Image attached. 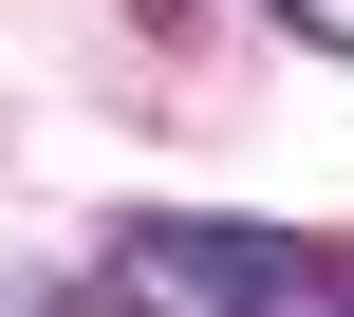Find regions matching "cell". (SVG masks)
I'll return each instance as SVG.
<instances>
[{
    "instance_id": "obj_1",
    "label": "cell",
    "mask_w": 354,
    "mask_h": 317,
    "mask_svg": "<svg viewBox=\"0 0 354 317\" xmlns=\"http://www.w3.org/2000/svg\"><path fill=\"white\" fill-rule=\"evenodd\" d=\"M112 317H336V262L280 243V224H112Z\"/></svg>"
},
{
    "instance_id": "obj_2",
    "label": "cell",
    "mask_w": 354,
    "mask_h": 317,
    "mask_svg": "<svg viewBox=\"0 0 354 317\" xmlns=\"http://www.w3.org/2000/svg\"><path fill=\"white\" fill-rule=\"evenodd\" d=\"M299 19H354V0H299Z\"/></svg>"
}]
</instances>
